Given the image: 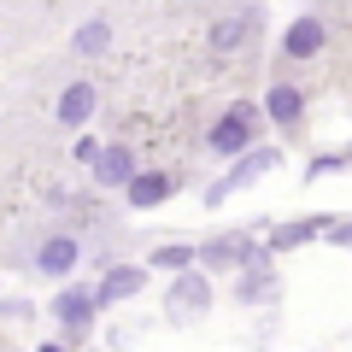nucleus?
Listing matches in <instances>:
<instances>
[{
  "instance_id": "nucleus-1",
  "label": "nucleus",
  "mask_w": 352,
  "mask_h": 352,
  "mask_svg": "<svg viewBox=\"0 0 352 352\" xmlns=\"http://www.w3.org/2000/svg\"><path fill=\"white\" fill-rule=\"evenodd\" d=\"M258 124H264V106L235 100L212 129H206V153H217V159H241V153L252 147V135H258Z\"/></svg>"
},
{
  "instance_id": "nucleus-2",
  "label": "nucleus",
  "mask_w": 352,
  "mask_h": 352,
  "mask_svg": "<svg viewBox=\"0 0 352 352\" xmlns=\"http://www.w3.org/2000/svg\"><path fill=\"white\" fill-rule=\"evenodd\" d=\"M276 164H282V147H247L235 164H229V176H217L212 188H206V206H223L229 194H241L247 182H258V176L276 170Z\"/></svg>"
},
{
  "instance_id": "nucleus-3",
  "label": "nucleus",
  "mask_w": 352,
  "mask_h": 352,
  "mask_svg": "<svg viewBox=\"0 0 352 352\" xmlns=\"http://www.w3.org/2000/svg\"><path fill=\"white\" fill-rule=\"evenodd\" d=\"M164 311H170V323H194V317H206L212 311V276L206 270H176V282H170V294H164Z\"/></svg>"
},
{
  "instance_id": "nucleus-4",
  "label": "nucleus",
  "mask_w": 352,
  "mask_h": 352,
  "mask_svg": "<svg viewBox=\"0 0 352 352\" xmlns=\"http://www.w3.org/2000/svg\"><path fill=\"white\" fill-rule=\"evenodd\" d=\"M94 288H59L53 294V323L65 329V340H82L88 335V323H94Z\"/></svg>"
},
{
  "instance_id": "nucleus-5",
  "label": "nucleus",
  "mask_w": 352,
  "mask_h": 352,
  "mask_svg": "<svg viewBox=\"0 0 352 352\" xmlns=\"http://www.w3.org/2000/svg\"><path fill=\"white\" fill-rule=\"evenodd\" d=\"M147 288V270H135V264H106V276L94 282V305H118V300H135V294Z\"/></svg>"
},
{
  "instance_id": "nucleus-6",
  "label": "nucleus",
  "mask_w": 352,
  "mask_h": 352,
  "mask_svg": "<svg viewBox=\"0 0 352 352\" xmlns=\"http://www.w3.org/2000/svg\"><path fill=\"white\" fill-rule=\"evenodd\" d=\"M329 47V24L323 18H294L288 30H282V53H288V59H317V53Z\"/></svg>"
},
{
  "instance_id": "nucleus-7",
  "label": "nucleus",
  "mask_w": 352,
  "mask_h": 352,
  "mask_svg": "<svg viewBox=\"0 0 352 352\" xmlns=\"http://www.w3.org/2000/svg\"><path fill=\"white\" fill-rule=\"evenodd\" d=\"M76 264H82V241H71V235H47L36 247V270H41V276H53V282L71 276Z\"/></svg>"
},
{
  "instance_id": "nucleus-8",
  "label": "nucleus",
  "mask_w": 352,
  "mask_h": 352,
  "mask_svg": "<svg viewBox=\"0 0 352 352\" xmlns=\"http://www.w3.org/2000/svg\"><path fill=\"white\" fill-rule=\"evenodd\" d=\"M170 188H176L170 170H135V176L124 182V200L135 206V212H147V206H164V200H170Z\"/></svg>"
},
{
  "instance_id": "nucleus-9",
  "label": "nucleus",
  "mask_w": 352,
  "mask_h": 352,
  "mask_svg": "<svg viewBox=\"0 0 352 352\" xmlns=\"http://www.w3.org/2000/svg\"><path fill=\"white\" fill-rule=\"evenodd\" d=\"M276 288H282V282H276V270H270V258H247V264H241V305H264V300H276Z\"/></svg>"
},
{
  "instance_id": "nucleus-10",
  "label": "nucleus",
  "mask_w": 352,
  "mask_h": 352,
  "mask_svg": "<svg viewBox=\"0 0 352 352\" xmlns=\"http://www.w3.org/2000/svg\"><path fill=\"white\" fill-rule=\"evenodd\" d=\"M94 106H100V94H94V82H71L59 94V106H53V118H59L65 129H82L88 118H94Z\"/></svg>"
},
{
  "instance_id": "nucleus-11",
  "label": "nucleus",
  "mask_w": 352,
  "mask_h": 352,
  "mask_svg": "<svg viewBox=\"0 0 352 352\" xmlns=\"http://www.w3.org/2000/svg\"><path fill=\"white\" fill-rule=\"evenodd\" d=\"M264 118H270V124H282V129H294L305 118V94L294 82H276L270 88V94H264Z\"/></svg>"
},
{
  "instance_id": "nucleus-12",
  "label": "nucleus",
  "mask_w": 352,
  "mask_h": 352,
  "mask_svg": "<svg viewBox=\"0 0 352 352\" xmlns=\"http://www.w3.org/2000/svg\"><path fill=\"white\" fill-rule=\"evenodd\" d=\"M88 170H94L100 188H124L129 176H135V153H129V147H100V159L88 164Z\"/></svg>"
},
{
  "instance_id": "nucleus-13",
  "label": "nucleus",
  "mask_w": 352,
  "mask_h": 352,
  "mask_svg": "<svg viewBox=\"0 0 352 352\" xmlns=\"http://www.w3.org/2000/svg\"><path fill=\"white\" fill-rule=\"evenodd\" d=\"M329 229V217H300V223H276L270 229V252H294V247H305L311 235H323Z\"/></svg>"
},
{
  "instance_id": "nucleus-14",
  "label": "nucleus",
  "mask_w": 352,
  "mask_h": 352,
  "mask_svg": "<svg viewBox=\"0 0 352 352\" xmlns=\"http://www.w3.org/2000/svg\"><path fill=\"white\" fill-rule=\"evenodd\" d=\"M241 247H247V235L206 241V247H200V270H241Z\"/></svg>"
},
{
  "instance_id": "nucleus-15",
  "label": "nucleus",
  "mask_w": 352,
  "mask_h": 352,
  "mask_svg": "<svg viewBox=\"0 0 352 352\" xmlns=\"http://www.w3.org/2000/svg\"><path fill=\"white\" fill-rule=\"evenodd\" d=\"M106 47H112V24H106V18H88V24L71 36V53H82V59H100Z\"/></svg>"
},
{
  "instance_id": "nucleus-16",
  "label": "nucleus",
  "mask_w": 352,
  "mask_h": 352,
  "mask_svg": "<svg viewBox=\"0 0 352 352\" xmlns=\"http://www.w3.org/2000/svg\"><path fill=\"white\" fill-rule=\"evenodd\" d=\"M247 30H252L247 12H241V18H223V24H212V53H235L241 41H247Z\"/></svg>"
},
{
  "instance_id": "nucleus-17",
  "label": "nucleus",
  "mask_w": 352,
  "mask_h": 352,
  "mask_svg": "<svg viewBox=\"0 0 352 352\" xmlns=\"http://www.w3.org/2000/svg\"><path fill=\"white\" fill-rule=\"evenodd\" d=\"M188 264H200V247H159L153 252V270H188Z\"/></svg>"
},
{
  "instance_id": "nucleus-18",
  "label": "nucleus",
  "mask_w": 352,
  "mask_h": 352,
  "mask_svg": "<svg viewBox=\"0 0 352 352\" xmlns=\"http://www.w3.org/2000/svg\"><path fill=\"white\" fill-rule=\"evenodd\" d=\"M71 159H76V164H94V159H100V141H88V135H82V141L71 147Z\"/></svg>"
},
{
  "instance_id": "nucleus-19",
  "label": "nucleus",
  "mask_w": 352,
  "mask_h": 352,
  "mask_svg": "<svg viewBox=\"0 0 352 352\" xmlns=\"http://www.w3.org/2000/svg\"><path fill=\"white\" fill-rule=\"evenodd\" d=\"M323 235H329V241H335V247H346V252H352V223H340V217H335V223H329V229H323Z\"/></svg>"
},
{
  "instance_id": "nucleus-20",
  "label": "nucleus",
  "mask_w": 352,
  "mask_h": 352,
  "mask_svg": "<svg viewBox=\"0 0 352 352\" xmlns=\"http://www.w3.org/2000/svg\"><path fill=\"white\" fill-rule=\"evenodd\" d=\"M36 352H65V346H59V340H41V346H36Z\"/></svg>"
}]
</instances>
